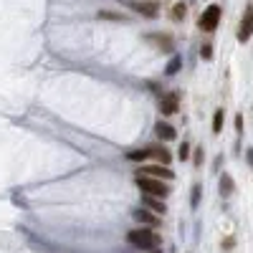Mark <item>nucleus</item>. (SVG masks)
Listing matches in <instances>:
<instances>
[{"mask_svg":"<svg viewBox=\"0 0 253 253\" xmlns=\"http://www.w3.org/2000/svg\"><path fill=\"white\" fill-rule=\"evenodd\" d=\"M177 104H180V96L172 91V94H165L162 96V104H160V112L165 114V117H170V114H175L177 112Z\"/></svg>","mask_w":253,"mask_h":253,"instance_id":"obj_6","label":"nucleus"},{"mask_svg":"<svg viewBox=\"0 0 253 253\" xmlns=\"http://www.w3.org/2000/svg\"><path fill=\"white\" fill-rule=\"evenodd\" d=\"M126 241H129L132 246H137V248H144V251H150V248H155L160 243V238L152 233L150 228H134V230H129V233H126Z\"/></svg>","mask_w":253,"mask_h":253,"instance_id":"obj_1","label":"nucleus"},{"mask_svg":"<svg viewBox=\"0 0 253 253\" xmlns=\"http://www.w3.org/2000/svg\"><path fill=\"white\" fill-rule=\"evenodd\" d=\"M251 36H253V5H248L246 13H243V20H241V26H238V41H241V43H246Z\"/></svg>","mask_w":253,"mask_h":253,"instance_id":"obj_4","label":"nucleus"},{"mask_svg":"<svg viewBox=\"0 0 253 253\" xmlns=\"http://www.w3.org/2000/svg\"><path fill=\"white\" fill-rule=\"evenodd\" d=\"M134 220L139 223H147V225H160V215L157 213H150V210H134Z\"/></svg>","mask_w":253,"mask_h":253,"instance_id":"obj_10","label":"nucleus"},{"mask_svg":"<svg viewBox=\"0 0 253 253\" xmlns=\"http://www.w3.org/2000/svg\"><path fill=\"white\" fill-rule=\"evenodd\" d=\"M144 205L152 210V213H157V215H165V203H162V198H155V195H144Z\"/></svg>","mask_w":253,"mask_h":253,"instance_id":"obj_11","label":"nucleus"},{"mask_svg":"<svg viewBox=\"0 0 253 253\" xmlns=\"http://www.w3.org/2000/svg\"><path fill=\"white\" fill-rule=\"evenodd\" d=\"M220 193H223V195H230V193H233V180H230L228 175L220 177Z\"/></svg>","mask_w":253,"mask_h":253,"instance_id":"obj_15","label":"nucleus"},{"mask_svg":"<svg viewBox=\"0 0 253 253\" xmlns=\"http://www.w3.org/2000/svg\"><path fill=\"white\" fill-rule=\"evenodd\" d=\"M187 155H190V144L182 142V144H180V160H187Z\"/></svg>","mask_w":253,"mask_h":253,"instance_id":"obj_19","label":"nucleus"},{"mask_svg":"<svg viewBox=\"0 0 253 253\" xmlns=\"http://www.w3.org/2000/svg\"><path fill=\"white\" fill-rule=\"evenodd\" d=\"M139 175H147V177H157V180H172V170H167L165 165H150V167H142Z\"/></svg>","mask_w":253,"mask_h":253,"instance_id":"obj_5","label":"nucleus"},{"mask_svg":"<svg viewBox=\"0 0 253 253\" xmlns=\"http://www.w3.org/2000/svg\"><path fill=\"white\" fill-rule=\"evenodd\" d=\"M203 58H210V56H213V48H210V43H203Z\"/></svg>","mask_w":253,"mask_h":253,"instance_id":"obj_20","label":"nucleus"},{"mask_svg":"<svg viewBox=\"0 0 253 253\" xmlns=\"http://www.w3.org/2000/svg\"><path fill=\"white\" fill-rule=\"evenodd\" d=\"M155 134H157L160 139H165V142H170V139L177 137L175 126H172V124H167V122H157V124H155Z\"/></svg>","mask_w":253,"mask_h":253,"instance_id":"obj_7","label":"nucleus"},{"mask_svg":"<svg viewBox=\"0 0 253 253\" xmlns=\"http://www.w3.org/2000/svg\"><path fill=\"white\" fill-rule=\"evenodd\" d=\"M203 157H205V155H203V150L198 147V150H195V165H200V162H203Z\"/></svg>","mask_w":253,"mask_h":253,"instance_id":"obj_21","label":"nucleus"},{"mask_svg":"<svg viewBox=\"0 0 253 253\" xmlns=\"http://www.w3.org/2000/svg\"><path fill=\"white\" fill-rule=\"evenodd\" d=\"M137 185L144 190V195H155V198H167L170 187L165 185V180H157V177H147V175H137Z\"/></svg>","mask_w":253,"mask_h":253,"instance_id":"obj_2","label":"nucleus"},{"mask_svg":"<svg viewBox=\"0 0 253 253\" xmlns=\"http://www.w3.org/2000/svg\"><path fill=\"white\" fill-rule=\"evenodd\" d=\"M223 119H225V112H223V109H218V112L213 114V132H215V134L223 129Z\"/></svg>","mask_w":253,"mask_h":253,"instance_id":"obj_14","label":"nucleus"},{"mask_svg":"<svg viewBox=\"0 0 253 253\" xmlns=\"http://www.w3.org/2000/svg\"><path fill=\"white\" fill-rule=\"evenodd\" d=\"M147 150H150V157H152V160H157L160 165H170V152H167L165 147L150 144V147H147Z\"/></svg>","mask_w":253,"mask_h":253,"instance_id":"obj_9","label":"nucleus"},{"mask_svg":"<svg viewBox=\"0 0 253 253\" xmlns=\"http://www.w3.org/2000/svg\"><path fill=\"white\" fill-rule=\"evenodd\" d=\"M200 195H203V190H200V185H195V187H193V198H190V205H193V208H198Z\"/></svg>","mask_w":253,"mask_h":253,"instance_id":"obj_17","label":"nucleus"},{"mask_svg":"<svg viewBox=\"0 0 253 253\" xmlns=\"http://www.w3.org/2000/svg\"><path fill=\"white\" fill-rule=\"evenodd\" d=\"M132 10H137V13L147 15V18H155V15L160 13V5H155V3H139V0H134Z\"/></svg>","mask_w":253,"mask_h":253,"instance_id":"obj_8","label":"nucleus"},{"mask_svg":"<svg viewBox=\"0 0 253 253\" xmlns=\"http://www.w3.org/2000/svg\"><path fill=\"white\" fill-rule=\"evenodd\" d=\"M175 71H180V58H172L170 63H167V69H165V74H167V76H172Z\"/></svg>","mask_w":253,"mask_h":253,"instance_id":"obj_16","label":"nucleus"},{"mask_svg":"<svg viewBox=\"0 0 253 253\" xmlns=\"http://www.w3.org/2000/svg\"><path fill=\"white\" fill-rule=\"evenodd\" d=\"M220 15H223L220 5H208V8L203 10V15H200V31H205V33L215 31L218 23H220Z\"/></svg>","mask_w":253,"mask_h":253,"instance_id":"obj_3","label":"nucleus"},{"mask_svg":"<svg viewBox=\"0 0 253 253\" xmlns=\"http://www.w3.org/2000/svg\"><path fill=\"white\" fill-rule=\"evenodd\" d=\"M147 41H150V43H157L162 51H170V48H172V38H170V36H165V33H157V36H147Z\"/></svg>","mask_w":253,"mask_h":253,"instance_id":"obj_12","label":"nucleus"},{"mask_svg":"<svg viewBox=\"0 0 253 253\" xmlns=\"http://www.w3.org/2000/svg\"><path fill=\"white\" fill-rule=\"evenodd\" d=\"M150 157V150H132V152H126V160H134V162H139V160H147Z\"/></svg>","mask_w":253,"mask_h":253,"instance_id":"obj_13","label":"nucleus"},{"mask_svg":"<svg viewBox=\"0 0 253 253\" xmlns=\"http://www.w3.org/2000/svg\"><path fill=\"white\" fill-rule=\"evenodd\" d=\"M172 18H175V20H182V18H185V5L177 3V5L172 8Z\"/></svg>","mask_w":253,"mask_h":253,"instance_id":"obj_18","label":"nucleus"}]
</instances>
